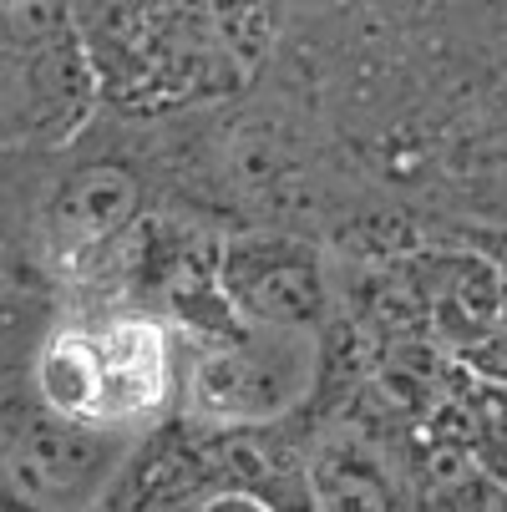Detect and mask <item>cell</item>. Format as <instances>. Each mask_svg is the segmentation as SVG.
<instances>
[{"instance_id":"6da1fadb","label":"cell","mask_w":507,"mask_h":512,"mask_svg":"<svg viewBox=\"0 0 507 512\" xmlns=\"http://www.w3.org/2000/svg\"><path fill=\"white\" fill-rule=\"evenodd\" d=\"M315 340L310 330H269L244 325L213 340L188 381L193 421L213 431H254L289 416L315 386Z\"/></svg>"},{"instance_id":"7a4b0ae2","label":"cell","mask_w":507,"mask_h":512,"mask_svg":"<svg viewBox=\"0 0 507 512\" xmlns=\"http://www.w3.org/2000/svg\"><path fill=\"white\" fill-rule=\"evenodd\" d=\"M132 452V431L66 421L56 411L21 421L6 447V492L41 512H92L97 492L117 477Z\"/></svg>"},{"instance_id":"3957f363","label":"cell","mask_w":507,"mask_h":512,"mask_svg":"<svg viewBox=\"0 0 507 512\" xmlns=\"http://www.w3.org/2000/svg\"><path fill=\"white\" fill-rule=\"evenodd\" d=\"M224 300L244 325L310 330L325 310V279L310 249L284 239H239L219 269Z\"/></svg>"},{"instance_id":"277c9868","label":"cell","mask_w":507,"mask_h":512,"mask_svg":"<svg viewBox=\"0 0 507 512\" xmlns=\"http://www.w3.org/2000/svg\"><path fill=\"white\" fill-rule=\"evenodd\" d=\"M102 350V426L132 431L137 421H148L168 406L173 396V350L168 335L153 320H117L97 330Z\"/></svg>"},{"instance_id":"5b68a950","label":"cell","mask_w":507,"mask_h":512,"mask_svg":"<svg viewBox=\"0 0 507 512\" xmlns=\"http://www.w3.org/2000/svg\"><path fill=\"white\" fill-rule=\"evenodd\" d=\"M36 391L41 406L66 416V421H87L102 426V350H97V330H61L41 360H36Z\"/></svg>"},{"instance_id":"8992f818","label":"cell","mask_w":507,"mask_h":512,"mask_svg":"<svg viewBox=\"0 0 507 512\" xmlns=\"http://www.w3.org/2000/svg\"><path fill=\"white\" fill-rule=\"evenodd\" d=\"M305 492H310V512H396L391 477L355 442L325 447L305 472Z\"/></svg>"},{"instance_id":"52a82bcc","label":"cell","mask_w":507,"mask_h":512,"mask_svg":"<svg viewBox=\"0 0 507 512\" xmlns=\"http://www.w3.org/2000/svg\"><path fill=\"white\" fill-rule=\"evenodd\" d=\"M132 203H137L132 178H122L112 168H97V173H87V178H77L66 188L61 224H66V234H77V239H102L132 213Z\"/></svg>"},{"instance_id":"ba28073f","label":"cell","mask_w":507,"mask_h":512,"mask_svg":"<svg viewBox=\"0 0 507 512\" xmlns=\"http://www.w3.org/2000/svg\"><path fill=\"white\" fill-rule=\"evenodd\" d=\"M447 502L457 507V512H507V492L482 472V477H472L467 487H457V492H447Z\"/></svg>"},{"instance_id":"9c48e42d","label":"cell","mask_w":507,"mask_h":512,"mask_svg":"<svg viewBox=\"0 0 507 512\" xmlns=\"http://www.w3.org/2000/svg\"><path fill=\"white\" fill-rule=\"evenodd\" d=\"M183 512H274L264 497H249V492H219V497H203Z\"/></svg>"}]
</instances>
